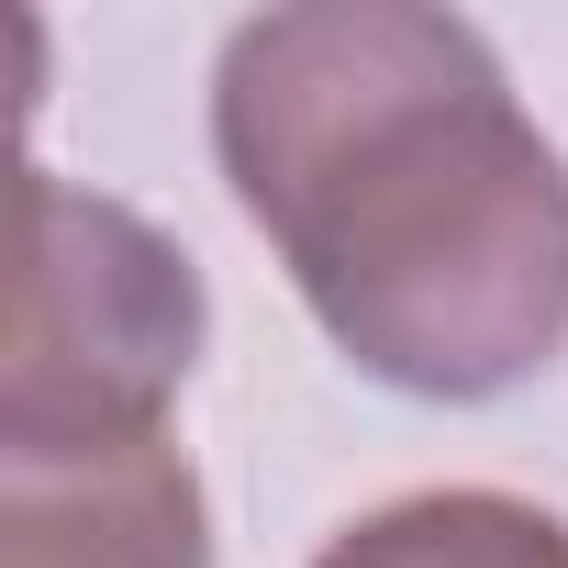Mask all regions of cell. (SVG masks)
Masks as SVG:
<instances>
[{
    "label": "cell",
    "mask_w": 568,
    "mask_h": 568,
    "mask_svg": "<svg viewBox=\"0 0 568 568\" xmlns=\"http://www.w3.org/2000/svg\"><path fill=\"white\" fill-rule=\"evenodd\" d=\"M212 346L201 267L112 190L23 168L12 190V346H0V457H101L168 435Z\"/></svg>",
    "instance_id": "7a4b0ae2"
},
{
    "label": "cell",
    "mask_w": 568,
    "mask_h": 568,
    "mask_svg": "<svg viewBox=\"0 0 568 568\" xmlns=\"http://www.w3.org/2000/svg\"><path fill=\"white\" fill-rule=\"evenodd\" d=\"M0 568H212L201 468L168 435L101 457H0Z\"/></svg>",
    "instance_id": "3957f363"
},
{
    "label": "cell",
    "mask_w": 568,
    "mask_h": 568,
    "mask_svg": "<svg viewBox=\"0 0 568 568\" xmlns=\"http://www.w3.org/2000/svg\"><path fill=\"white\" fill-rule=\"evenodd\" d=\"M313 568H568V524L524 490H402L357 513Z\"/></svg>",
    "instance_id": "277c9868"
},
{
    "label": "cell",
    "mask_w": 568,
    "mask_h": 568,
    "mask_svg": "<svg viewBox=\"0 0 568 568\" xmlns=\"http://www.w3.org/2000/svg\"><path fill=\"white\" fill-rule=\"evenodd\" d=\"M234 212L379 390L501 402L568 346V156L457 12L302 0L212 68Z\"/></svg>",
    "instance_id": "6da1fadb"
}]
</instances>
